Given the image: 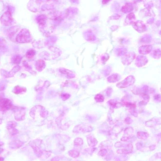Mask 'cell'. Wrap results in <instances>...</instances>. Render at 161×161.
Masks as SVG:
<instances>
[{"label": "cell", "mask_w": 161, "mask_h": 161, "mask_svg": "<svg viewBox=\"0 0 161 161\" xmlns=\"http://www.w3.org/2000/svg\"><path fill=\"white\" fill-rule=\"evenodd\" d=\"M130 54H127V55H125L122 58V62L123 63L124 65H127L128 64H130V62L131 61V57Z\"/></svg>", "instance_id": "obj_13"}, {"label": "cell", "mask_w": 161, "mask_h": 161, "mask_svg": "<svg viewBox=\"0 0 161 161\" xmlns=\"http://www.w3.org/2000/svg\"><path fill=\"white\" fill-rule=\"evenodd\" d=\"M134 15L132 13H130L129 15H128V18L130 19H133V18H134Z\"/></svg>", "instance_id": "obj_30"}, {"label": "cell", "mask_w": 161, "mask_h": 161, "mask_svg": "<svg viewBox=\"0 0 161 161\" xmlns=\"http://www.w3.org/2000/svg\"><path fill=\"white\" fill-rule=\"evenodd\" d=\"M121 78L120 75L118 74H113L107 78V81L110 83H115L119 81Z\"/></svg>", "instance_id": "obj_9"}, {"label": "cell", "mask_w": 161, "mask_h": 161, "mask_svg": "<svg viewBox=\"0 0 161 161\" xmlns=\"http://www.w3.org/2000/svg\"><path fill=\"white\" fill-rule=\"evenodd\" d=\"M112 91V89L111 88H109L108 89L107 91V95H110Z\"/></svg>", "instance_id": "obj_29"}, {"label": "cell", "mask_w": 161, "mask_h": 161, "mask_svg": "<svg viewBox=\"0 0 161 161\" xmlns=\"http://www.w3.org/2000/svg\"><path fill=\"white\" fill-rule=\"evenodd\" d=\"M23 142L20 141L15 140L13 141L10 143V146L12 149H17L23 145Z\"/></svg>", "instance_id": "obj_11"}, {"label": "cell", "mask_w": 161, "mask_h": 161, "mask_svg": "<svg viewBox=\"0 0 161 161\" xmlns=\"http://www.w3.org/2000/svg\"><path fill=\"white\" fill-rule=\"evenodd\" d=\"M131 8V6L130 5H126L124 6V7H123L122 10L125 11V12H128L130 11Z\"/></svg>", "instance_id": "obj_24"}, {"label": "cell", "mask_w": 161, "mask_h": 161, "mask_svg": "<svg viewBox=\"0 0 161 161\" xmlns=\"http://www.w3.org/2000/svg\"><path fill=\"white\" fill-rule=\"evenodd\" d=\"M18 131L17 129H15V128L11 129L10 131V134L12 135H15L17 134L18 133Z\"/></svg>", "instance_id": "obj_27"}, {"label": "cell", "mask_w": 161, "mask_h": 161, "mask_svg": "<svg viewBox=\"0 0 161 161\" xmlns=\"http://www.w3.org/2000/svg\"><path fill=\"white\" fill-rule=\"evenodd\" d=\"M87 140L89 146L93 147L95 146L97 144V140L91 135H89L87 136Z\"/></svg>", "instance_id": "obj_8"}, {"label": "cell", "mask_w": 161, "mask_h": 161, "mask_svg": "<svg viewBox=\"0 0 161 161\" xmlns=\"http://www.w3.org/2000/svg\"><path fill=\"white\" fill-rule=\"evenodd\" d=\"M68 154L71 157L76 158L79 156V152L75 150H71L68 152Z\"/></svg>", "instance_id": "obj_16"}, {"label": "cell", "mask_w": 161, "mask_h": 161, "mask_svg": "<svg viewBox=\"0 0 161 161\" xmlns=\"http://www.w3.org/2000/svg\"><path fill=\"white\" fill-rule=\"evenodd\" d=\"M134 80L133 77L132 76H129L123 80L117 83L116 86L121 89L128 87L134 83Z\"/></svg>", "instance_id": "obj_5"}, {"label": "cell", "mask_w": 161, "mask_h": 161, "mask_svg": "<svg viewBox=\"0 0 161 161\" xmlns=\"http://www.w3.org/2000/svg\"><path fill=\"white\" fill-rule=\"evenodd\" d=\"M92 127L86 124H82L76 126L74 128L73 132L75 133L90 132L92 131Z\"/></svg>", "instance_id": "obj_4"}, {"label": "cell", "mask_w": 161, "mask_h": 161, "mask_svg": "<svg viewBox=\"0 0 161 161\" xmlns=\"http://www.w3.org/2000/svg\"><path fill=\"white\" fill-rule=\"evenodd\" d=\"M40 113L38 114H40V116L43 118H45L48 114V111L46 110L44 108L40 105H38L31 109L30 111V115L32 118L34 119L37 113Z\"/></svg>", "instance_id": "obj_2"}, {"label": "cell", "mask_w": 161, "mask_h": 161, "mask_svg": "<svg viewBox=\"0 0 161 161\" xmlns=\"http://www.w3.org/2000/svg\"><path fill=\"white\" fill-rule=\"evenodd\" d=\"M35 51L34 50L31 49L28 51L26 54V57L29 60L32 59L35 56Z\"/></svg>", "instance_id": "obj_14"}, {"label": "cell", "mask_w": 161, "mask_h": 161, "mask_svg": "<svg viewBox=\"0 0 161 161\" xmlns=\"http://www.w3.org/2000/svg\"><path fill=\"white\" fill-rule=\"evenodd\" d=\"M21 60V58L20 56H16L13 58L12 61L15 64H18L20 63Z\"/></svg>", "instance_id": "obj_21"}, {"label": "cell", "mask_w": 161, "mask_h": 161, "mask_svg": "<svg viewBox=\"0 0 161 161\" xmlns=\"http://www.w3.org/2000/svg\"><path fill=\"white\" fill-rule=\"evenodd\" d=\"M0 104V108L1 111H7L13 107L11 101L10 100L8 99H1Z\"/></svg>", "instance_id": "obj_6"}, {"label": "cell", "mask_w": 161, "mask_h": 161, "mask_svg": "<svg viewBox=\"0 0 161 161\" xmlns=\"http://www.w3.org/2000/svg\"><path fill=\"white\" fill-rule=\"evenodd\" d=\"M60 72L63 74L66 78L68 79H71L75 77V75L74 73L69 70L65 69V68H60Z\"/></svg>", "instance_id": "obj_7"}, {"label": "cell", "mask_w": 161, "mask_h": 161, "mask_svg": "<svg viewBox=\"0 0 161 161\" xmlns=\"http://www.w3.org/2000/svg\"><path fill=\"white\" fill-rule=\"evenodd\" d=\"M110 1V0H103V2L104 4H106V3Z\"/></svg>", "instance_id": "obj_33"}, {"label": "cell", "mask_w": 161, "mask_h": 161, "mask_svg": "<svg viewBox=\"0 0 161 161\" xmlns=\"http://www.w3.org/2000/svg\"><path fill=\"white\" fill-rule=\"evenodd\" d=\"M116 52L117 55L121 56L125 54V50L124 49L120 48H119L116 50Z\"/></svg>", "instance_id": "obj_22"}, {"label": "cell", "mask_w": 161, "mask_h": 161, "mask_svg": "<svg viewBox=\"0 0 161 161\" xmlns=\"http://www.w3.org/2000/svg\"><path fill=\"white\" fill-rule=\"evenodd\" d=\"M70 95L69 94H63L61 96L62 98L63 99V100L65 101L69 98L70 97Z\"/></svg>", "instance_id": "obj_28"}, {"label": "cell", "mask_w": 161, "mask_h": 161, "mask_svg": "<svg viewBox=\"0 0 161 161\" xmlns=\"http://www.w3.org/2000/svg\"><path fill=\"white\" fill-rule=\"evenodd\" d=\"M31 37L30 33L27 30H22L16 37V42L24 43H29L31 41Z\"/></svg>", "instance_id": "obj_1"}, {"label": "cell", "mask_w": 161, "mask_h": 161, "mask_svg": "<svg viewBox=\"0 0 161 161\" xmlns=\"http://www.w3.org/2000/svg\"><path fill=\"white\" fill-rule=\"evenodd\" d=\"M45 62L42 60H39L36 62L35 66L36 69L38 71H41L45 68Z\"/></svg>", "instance_id": "obj_10"}, {"label": "cell", "mask_w": 161, "mask_h": 161, "mask_svg": "<svg viewBox=\"0 0 161 161\" xmlns=\"http://www.w3.org/2000/svg\"><path fill=\"white\" fill-rule=\"evenodd\" d=\"M129 139V138L128 137H124L122 138L121 139V140L123 141H126L128 140Z\"/></svg>", "instance_id": "obj_31"}, {"label": "cell", "mask_w": 161, "mask_h": 161, "mask_svg": "<svg viewBox=\"0 0 161 161\" xmlns=\"http://www.w3.org/2000/svg\"><path fill=\"white\" fill-rule=\"evenodd\" d=\"M138 136L141 139H144L148 136V135L146 132H138L137 133Z\"/></svg>", "instance_id": "obj_20"}, {"label": "cell", "mask_w": 161, "mask_h": 161, "mask_svg": "<svg viewBox=\"0 0 161 161\" xmlns=\"http://www.w3.org/2000/svg\"><path fill=\"white\" fill-rule=\"evenodd\" d=\"M131 151L128 150L126 149H120L117 151V152L118 154H128L131 153Z\"/></svg>", "instance_id": "obj_18"}, {"label": "cell", "mask_w": 161, "mask_h": 161, "mask_svg": "<svg viewBox=\"0 0 161 161\" xmlns=\"http://www.w3.org/2000/svg\"><path fill=\"white\" fill-rule=\"evenodd\" d=\"M26 90H27L26 88L17 86H16L14 88L13 92L15 94H18L26 92Z\"/></svg>", "instance_id": "obj_12"}, {"label": "cell", "mask_w": 161, "mask_h": 161, "mask_svg": "<svg viewBox=\"0 0 161 161\" xmlns=\"http://www.w3.org/2000/svg\"><path fill=\"white\" fill-rule=\"evenodd\" d=\"M161 98V97H160L159 95L156 96V97L154 98V99L157 101H160Z\"/></svg>", "instance_id": "obj_32"}, {"label": "cell", "mask_w": 161, "mask_h": 161, "mask_svg": "<svg viewBox=\"0 0 161 161\" xmlns=\"http://www.w3.org/2000/svg\"><path fill=\"white\" fill-rule=\"evenodd\" d=\"M94 99L96 102L101 103L104 101V97L102 94H98L95 96Z\"/></svg>", "instance_id": "obj_17"}, {"label": "cell", "mask_w": 161, "mask_h": 161, "mask_svg": "<svg viewBox=\"0 0 161 161\" xmlns=\"http://www.w3.org/2000/svg\"><path fill=\"white\" fill-rule=\"evenodd\" d=\"M15 119L18 121L23 120L26 115L25 109L22 107L15 106L14 108Z\"/></svg>", "instance_id": "obj_3"}, {"label": "cell", "mask_w": 161, "mask_h": 161, "mask_svg": "<svg viewBox=\"0 0 161 161\" xmlns=\"http://www.w3.org/2000/svg\"><path fill=\"white\" fill-rule=\"evenodd\" d=\"M109 58V56L108 55H105L102 56L101 60L103 63H105Z\"/></svg>", "instance_id": "obj_25"}, {"label": "cell", "mask_w": 161, "mask_h": 161, "mask_svg": "<svg viewBox=\"0 0 161 161\" xmlns=\"http://www.w3.org/2000/svg\"><path fill=\"white\" fill-rule=\"evenodd\" d=\"M74 143L75 145L79 146L83 144V140L81 138H76L74 141Z\"/></svg>", "instance_id": "obj_19"}, {"label": "cell", "mask_w": 161, "mask_h": 161, "mask_svg": "<svg viewBox=\"0 0 161 161\" xmlns=\"http://www.w3.org/2000/svg\"><path fill=\"white\" fill-rule=\"evenodd\" d=\"M17 125V123L14 121H10L7 123L6 128L8 130H10L15 128Z\"/></svg>", "instance_id": "obj_15"}, {"label": "cell", "mask_w": 161, "mask_h": 161, "mask_svg": "<svg viewBox=\"0 0 161 161\" xmlns=\"http://www.w3.org/2000/svg\"><path fill=\"white\" fill-rule=\"evenodd\" d=\"M109 102L110 105L112 106V107L115 108L117 107V105L118 104V103H117V102L115 101H113V100H111Z\"/></svg>", "instance_id": "obj_23"}, {"label": "cell", "mask_w": 161, "mask_h": 161, "mask_svg": "<svg viewBox=\"0 0 161 161\" xmlns=\"http://www.w3.org/2000/svg\"><path fill=\"white\" fill-rule=\"evenodd\" d=\"M107 151L106 149H103L101 150L99 152V155H101V156H104L106 154Z\"/></svg>", "instance_id": "obj_26"}]
</instances>
